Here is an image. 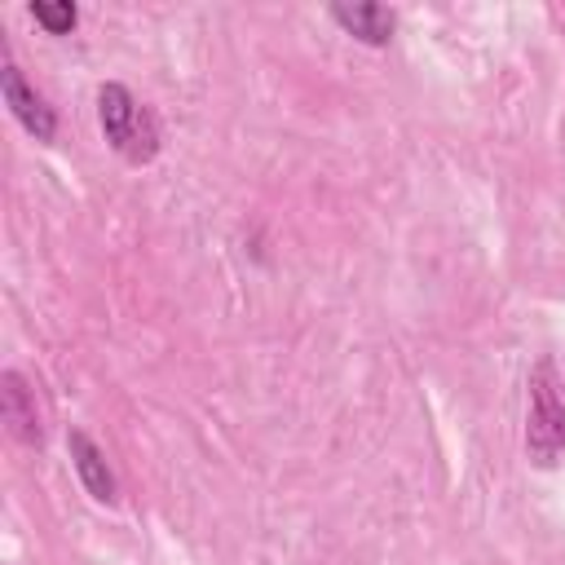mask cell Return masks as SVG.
Here are the masks:
<instances>
[{
    "label": "cell",
    "instance_id": "7",
    "mask_svg": "<svg viewBox=\"0 0 565 565\" xmlns=\"http://www.w3.org/2000/svg\"><path fill=\"white\" fill-rule=\"evenodd\" d=\"M26 13H31L49 35H71L75 22H79V9H75L71 0H31Z\"/></svg>",
    "mask_w": 565,
    "mask_h": 565
},
{
    "label": "cell",
    "instance_id": "5",
    "mask_svg": "<svg viewBox=\"0 0 565 565\" xmlns=\"http://www.w3.org/2000/svg\"><path fill=\"white\" fill-rule=\"evenodd\" d=\"M66 450H71V463H75L79 486H84L97 503H115V499H119V481H115V472H110L102 446H97L84 428H71V433H66Z\"/></svg>",
    "mask_w": 565,
    "mask_h": 565
},
{
    "label": "cell",
    "instance_id": "6",
    "mask_svg": "<svg viewBox=\"0 0 565 565\" xmlns=\"http://www.w3.org/2000/svg\"><path fill=\"white\" fill-rule=\"evenodd\" d=\"M327 13H331V22L344 26V35H353V40H362V44H371V49H384V44L393 40V31H397V13H393L388 4H375V0L331 4Z\"/></svg>",
    "mask_w": 565,
    "mask_h": 565
},
{
    "label": "cell",
    "instance_id": "1",
    "mask_svg": "<svg viewBox=\"0 0 565 565\" xmlns=\"http://www.w3.org/2000/svg\"><path fill=\"white\" fill-rule=\"evenodd\" d=\"M525 455L534 468H556L565 455V380L552 358H539L525 380Z\"/></svg>",
    "mask_w": 565,
    "mask_h": 565
},
{
    "label": "cell",
    "instance_id": "3",
    "mask_svg": "<svg viewBox=\"0 0 565 565\" xmlns=\"http://www.w3.org/2000/svg\"><path fill=\"white\" fill-rule=\"evenodd\" d=\"M0 93H4V106L13 110V119H18L35 141H53V137H57V110L44 102L40 88L26 84L22 66L13 62L9 49H4V57H0Z\"/></svg>",
    "mask_w": 565,
    "mask_h": 565
},
{
    "label": "cell",
    "instance_id": "2",
    "mask_svg": "<svg viewBox=\"0 0 565 565\" xmlns=\"http://www.w3.org/2000/svg\"><path fill=\"white\" fill-rule=\"evenodd\" d=\"M97 124H102V137L110 141V150L128 163H150L159 154V119L146 102L132 97L128 84L119 79H106L97 88Z\"/></svg>",
    "mask_w": 565,
    "mask_h": 565
},
{
    "label": "cell",
    "instance_id": "4",
    "mask_svg": "<svg viewBox=\"0 0 565 565\" xmlns=\"http://www.w3.org/2000/svg\"><path fill=\"white\" fill-rule=\"evenodd\" d=\"M0 419L9 424V433L22 441V446H40L44 441V428H40V411H35V393L26 388V375L22 371H0Z\"/></svg>",
    "mask_w": 565,
    "mask_h": 565
}]
</instances>
